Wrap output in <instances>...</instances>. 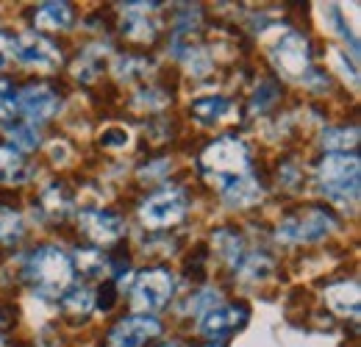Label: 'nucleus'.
<instances>
[{
	"label": "nucleus",
	"instance_id": "f257e3e1",
	"mask_svg": "<svg viewBox=\"0 0 361 347\" xmlns=\"http://www.w3.org/2000/svg\"><path fill=\"white\" fill-rule=\"evenodd\" d=\"M319 192L334 200L336 206H356L359 203V159L348 153H331L319 162L317 170Z\"/></svg>",
	"mask_w": 361,
	"mask_h": 347
},
{
	"label": "nucleus",
	"instance_id": "c85d7f7f",
	"mask_svg": "<svg viewBox=\"0 0 361 347\" xmlns=\"http://www.w3.org/2000/svg\"><path fill=\"white\" fill-rule=\"evenodd\" d=\"M164 347H178V345H164Z\"/></svg>",
	"mask_w": 361,
	"mask_h": 347
},
{
	"label": "nucleus",
	"instance_id": "1a4fd4ad",
	"mask_svg": "<svg viewBox=\"0 0 361 347\" xmlns=\"http://www.w3.org/2000/svg\"><path fill=\"white\" fill-rule=\"evenodd\" d=\"M159 334H161V325L156 317L136 314V317H128L114 325V331L109 334V347H142L147 339H153Z\"/></svg>",
	"mask_w": 361,
	"mask_h": 347
},
{
	"label": "nucleus",
	"instance_id": "f3484780",
	"mask_svg": "<svg viewBox=\"0 0 361 347\" xmlns=\"http://www.w3.org/2000/svg\"><path fill=\"white\" fill-rule=\"evenodd\" d=\"M359 145V128H328L322 133V147L334 153H348V147Z\"/></svg>",
	"mask_w": 361,
	"mask_h": 347
},
{
	"label": "nucleus",
	"instance_id": "20e7f679",
	"mask_svg": "<svg viewBox=\"0 0 361 347\" xmlns=\"http://www.w3.org/2000/svg\"><path fill=\"white\" fill-rule=\"evenodd\" d=\"M186 212H189V200L180 189H161L142 203L139 217L147 228H167L180 222L186 217Z\"/></svg>",
	"mask_w": 361,
	"mask_h": 347
},
{
	"label": "nucleus",
	"instance_id": "f8f14e48",
	"mask_svg": "<svg viewBox=\"0 0 361 347\" xmlns=\"http://www.w3.org/2000/svg\"><path fill=\"white\" fill-rule=\"evenodd\" d=\"M242 322H245L242 305H217V308H209L206 314H200V334L217 339V336H226L228 331H233Z\"/></svg>",
	"mask_w": 361,
	"mask_h": 347
},
{
	"label": "nucleus",
	"instance_id": "bb28decb",
	"mask_svg": "<svg viewBox=\"0 0 361 347\" xmlns=\"http://www.w3.org/2000/svg\"><path fill=\"white\" fill-rule=\"evenodd\" d=\"M334 59L339 61V67H342V75H345V78H350V84H353V87H359V73H356V67H353V64L345 59V53H336Z\"/></svg>",
	"mask_w": 361,
	"mask_h": 347
},
{
	"label": "nucleus",
	"instance_id": "9b49d317",
	"mask_svg": "<svg viewBox=\"0 0 361 347\" xmlns=\"http://www.w3.org/2000/svg\"><path fill=\"white\" fill-rule=\"evenodd\" d=\"M81 228H84V233L90 236L92 242H97V245L117 242V239L126 233V222H123V219L117 217V214L100 212V209H87V212H81Z\"/></svg>",
	"mask_w": 361,
	"mask_h": 347
},
{
	"label": "nucleus",
	"instance_id": "412c9836",
	"mask_svg": "<svg viewBox=\"0 0 361 347\" xmlns=\"http://www.w3.org/2000/svg\"><path fill=\"white\" fill-rule=\"evenodd\" d=\"M94 305V295H92L90 286H75L64 295V308L67 311H75V314H87Z\"/></svg>",
	"mask_w": 361,
	"mask_h": 347
},
{
	"label": "nucleus",
	"instance_id": "393cba45",
	"mask_svg": "<svg viewBox=\"0 0 361 347\" xmlns=\"http://www.w3.org/2000/svg\"><path fill=\"white\" fill-rule=\"evenodd\" d=\"M103 145L106 147H126L128 145V130L126 128H109V130H103Z\"/></svg>",
	"mask_w": 361,
	"mask_h": 347
},
{
	"label": "nucleus",
	"instance_id": "39448f33",
	"mask_svg": "<svg viewBox=\"0 0 361 347\" xmlns=\"http://www.w3.org/2000/svg\"><path fill=\"white\" fill-rule=\"evenodd\" d=\"M173 275L167 269H145L134 284V308L136 311H159L173 298Z\"/></svg>",
	"mask_w": 361,
	"mask_h": 347
},
{
	"label": "nucleus",
	"instance_id": "cd10ccee",
	"mask_svg": "<svg viewBox=\"0 0 361 347\" xmlns=\"http://www.w3.org/2000/svg\"><path fill=\"white\" fill-rule=\"evenodd\" d=\"M8 59H11V42H8V39L0 34V70L8 64Z\"/></svg>",
	"mask_w": 361,
	"mask_h": 347
},
{
	"label": "nucleus",
	"instance_id": "dca6fc26",
	"mask_svg": "<svg viewBox=\"0 0 361 347\" xmlns=\"http://www.w3.org/2000/svg\"><path fill=\"white\" fill-rule=\"evenodd\" d=\"M73 23V8L70 3H42L34 14V25L45 31H64Z\"/></svg>",
	"mask_w": 361,
	"mask_h": 347
},
{
	"label": "nucleus",
	"instance_id": "aec40b11",
	"mask_svg": "<svg viewBox=\"0 0 361 347\" xmlns=\"http://www.w3.org/2000/svg\"><path fill=\"white\" fill-rule=\"evenodd\" d=\"M23 170H25V164H23L20 153L11 147H0V178L3 181H20Z\"/></svg>",
	"mask_w": 361,
	"mask_h": 347
},
{
	"label": "nucleus",
	"instance_id": "6e6552de",
	"mask_svg": "<svg viewBox=\"0 0 361 347\" xmlns=\"http://www.w3.org/2000/svg\"><path fill=\"white\" fill-rule=\"evenodd\" d=\"M334 228V217L322 209H309L306 214L283 219L278 225V239L283 242H317L322 236H328Z\"/></svg>",
	"mask_w": 361,
	"mask_h": 347
},
{
	"label": "nucleus",
	"instance_id": "b1692460",
	"mask_svg": "<svg viewBox=\"0 0 361 347\" xmlns=\"http://www.w3.org/2000/svg\"><path fill=\"white\" fill-rule=\"evenodd\" d=\"M270 269H272L270 261L253 256V259H250L247 264H245V267H242V275H245V278H253V281H259V278H264Z\"/></svg>",
	"mask_w": 361,
	"mask_h": 347
},
{
	"label": "nucleus",
	"instance_id": "f03ea898",
	"mask_svg": "<svg viewBox=\"0 0 361 347\" xmlns=\"http://www.w3.org/2000/svg\"><path fill=\"white\" fill-rule=\"evenodd\" d=\"M200 167H203V173L212 183L226 189L231 181L247 175V170H250L247 145L236 136H223V139H217L206 147V153L200 156Z\"/></svg>",
	"mask_w": 361,
	"mask_h": 347
},
{
	"label": "nucleus",
	"instance_id": "a878e982",
	"mask_svg": "<svg viewBox=\"0 0 361 347\" xmlns=\"http://www.w3.org/2000/svg\"><path fill=\"white\" fill-rule=\"evenodd\" d=\"M212 303H217V292L206 289V292H200L195 300H189V308H192V311H200V314H206L209 308H214Z\"/></svg>",
	"mask_w": 361,
	"mask_h": 347
},
{
	"label": "nucleus",
	"instance_id": "4468645a",
	"mask_svg": "<svg viewBox=\"0 0 361 347\" xmlns=\"http://www.w3.org/2000/svg\"><path fill=\"white\" fill-rule=\"evenodd\" d=\"M228 114H233V103L220 95H209V97H200L192 103V117L200 126H214V123L226 120Z\"/></svg>",
	"mask_w": 361,
	"mask_h": 347
},
{
	"label": "nucleus",
	"instance_id": "9d476101",
	"mask_svg": "<svg viewBox=\"0 0 361 347\" xmlns=\"http://www.w3.org/2000/svg\"><path fill=\"white\" fill-rule=\"evenodd\" d=\"M17 106L23 109V114L28 117V126L34 123H45L56 114L59 109V95L47 84H31L17 95Z\"/></svg>",
	"mask_w": 361,
	"mask_h": 347
},
{
	"label": "nucleus",
	"instance_id": "7ed1b4c3",
	"mask_svg": "<svg viewBox=\"0 0 361 347\" xmlns=\"http://www.w3.org/2000/svg\"><path fill=\"white\" fill-rule=\"evenodd\" d=\"M25 275L31 278V284H34L42 295H59L61 289L70 286L75 269H73L70 256L61 253L59 248H42V250H37V253L28 259Z\"/></svg>",
	"mask_w": 361,
	"mask_h": 347
},
{
	"label": "nucleus",
	"instance_id": "5701e85b",
	"mask_svg": "<svg viewBox=\"0 0 361 347\" xmlns=\"http://www.w3.org/2000/svg\"><path fill=\"white\" fill-rule=\"evenodd\" d=\"M17 109V92L8 81H0V123L11 120Z\"/></svg>",
	"mask_w": 361,
	"mask_h": 347
},
{
	"label": "nucleus",
	"instance_id": "423d86ee",
	"mask_svg": "<svg viewBox=\"0 0 361 347\" xmlns=\"http://www.w3.org/2000/svg\"><path fill=\"white\" fill-rule=\"evenodd\" d=\"M272 56V64L281 75L292 78V81H300L306 73H309V42L306 37L300 34H286L281 42L275 44L270 50Z\"/></svg>",
	"mask_w": 361,
	"mask_h": 347
},
{
	"label": "nucleus",
	"instance_id": "2eb2a0df",
	"mask_svg": "<svg viewBox=\"0 0 361 347\" xmlns=\"http://www.w3.org/2000/svg\"><path fill=\"white\" fill-rule=\"evenodd\" d=\"M325 300L342 317H359V284H336L325 292Z\"/></svg>",
	"mask_w": 361,
	"mask_h": 347
},
{
	"label": "nucleus",
	"instance_id": "0eeeda50",
	"mask_svg": "<svg viewBox=\"0 0 361 347\" xmlns=\"http://www.w3.org/2000/svg\"><path fill=\"white\" fill-rule=\"evenodd\" d=\"M11 56L20 64L37 67V70H56L61 64V53L53 42L39 37L37 31H25L11 42Z\"/></svg>",
	"mask_w": 361,
	"mask_h": 347
},
{
	"label": "nucleus",
	"instance_id": "4be33fe9",
	"mask_svg": "<svg viewBox=\"0 0 361 347\" xmlns=\"http://www.w3.org/2000/svg\"><path fill=\"white\" fill-rule=\"evenodd\" d=\"M11 142L20 147V150H37L39 147V133L34 126H17L11 130Z\"/></svg>",
	"mask_w": 361,
	"mask_h": 347
},
{
	"label": "nucleus",
	"instance_id": "a211bd4d",
	"mask_svg": "<svg viewBox=\"0 0 361 347\" xmlns=\"http://www.w3.org/2000/svg\"><path fill=\"white\" fill-rule=\"evenodd\" d=\"M23 231H25V228H23V217H20L17 212L0 206V245H14V242H20Z\"/></svg>",
	"mask_w": 361,
	"mask_h": 347
},
{
	"label": "nucleus",
	"instance_id": "6ab92c4d",
	"mask_svg": "<svg viewBox=\"0 0 361 347\" xmlns=\"http://www.w3.org/2000/svg\"><path fill=\"white\" fill-rule=\"evenodd\" d=\"M123 34L128 39H136V42H147V39L156 37V28H153V23L145 14H128V20L123 25Z\"/></svg>",
	"mask_w": 361,
	"mask_h": 347
},
{
	"label": "nucleus",
	"instance_id": "ddd939ff",
	"mask_svg": "<svg viewBox=\"0 0 361 347\" xmlns=\"http://www.w3.org/2000/svg\"><path fill=\"white\" fill-rule=\"evenodd\" d=\"M262 195H264V189L259 186V181L250 173L236 178V181H231L226 189H223V197H226V203L231 209H247V206L259 203Z\"/></svg>",
	"mask_w": 361,
	"mask_h": 347
}]
</instances>
